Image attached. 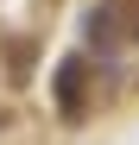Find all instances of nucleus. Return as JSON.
Segmentation results:
<instances>
[{"instance_id": "f257e3e1", "label": "nucleus", "mask_w": 139, "mask_h": 145, "mask_svg": "<svg viewBox=\"0 0 139 145\" xmlns=\"http://www.w3.org/2000/svg\"><path fill=\"white\" fill-rule=\"evenodd\" d=\"M82 76H89L82 57H70L57 69V107H63V120H82Z\"/></svg>"}, {"instance_id": "f03ea898", "label": "nucleus", "mask_w": 139, "mask_h": 145, "mask_svg": "<svg viewBox=\"0 0 139 145\" xmlns=\"http://www.w3.org/2000/svg\"><path fill=\"white\" fill-rule=\"evenodd\" d=\"M101 19L120 25L127 38H139V0H101Z\"/></svg>"}]
</instances>
